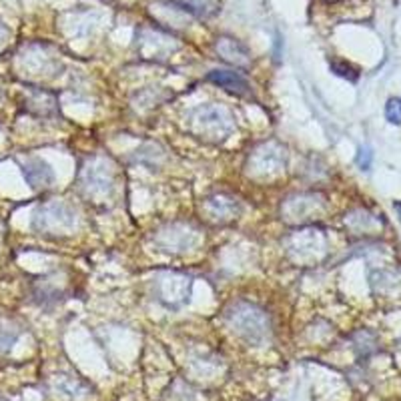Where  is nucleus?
<instances>
[{
    "label": "nucleus",
    "instance_id": "1",
    "mask_svg": "<svg viewBox=\"0 0 401 401\" xmlns=\"http://www.w3.org/2000/svg\"><path fill=\"white\" fill-rule=\"evenodd\" d=\"M225 323L239 339L255 347L265 346L271 339V317L259 305L235 301L225 309Z\"/></svg>",
    "mask_w": 401,
    "mask_h": 401
},
{
    "label": "nucleus",
    "instance_id": "3",
    "mask_svg": "<svg viewBox=\"0 0 401 401\" xmlns=\"http://www.w3.org/2000/svg\"><path fill=\"white\" fill-rule=\"evenodd\" d=\"M32 227L44 235H70L79 227V213L69 203L55 199L37 209Z\"/></svg>",
    "mask_w": 401,
    "mask_h": 401
},
{
    "label": "nucleus",
    "instance_id": "4",
    "mask_svg": "<svg viewBox=\"0 0 401 401\" xmlns=\"http://www.w3.org/2000/svg\"><path fill=\"white\" fill-rule=\"evenodd\" d=\"M285 166H287V149L277 140H267L257 145L247 159V173L253 179H275L285 171Z\"/></svg>",
    "mask_w": 401,
    "mask_h": 401
},
{
    "label": "nucleus",
    "instance_id": "8",
    "mask_svg": "<svg viewBox=\"0 0 401 401\" xmlns=\"http://www.w3.org/2000/svg\"><path fill=\"white\" fill-rule=\"evenodd\" d=\"M285 251L295 263L317 261L325 251V237L317 229H299L287 237Z\"/></svg>",
    "mask_w": 401,
    "mask_h": 401
},
{
    "label": "nucleus",
    "instance_id": "18",
    "mask_svg": "<svg viewBox=\"0 0 401 401\" xmlns=\"http://www.w3.org/2000/svg\"><path fill=\"white\" fill-rule=\"evenodd\" d=\"M8 39H11V30H8V27H6L2 20H0V48H4V46H6Z\"/></svg>",
    "mask_w": 401,
    "mask_h": 401
},
{
    "label": "nucleus",
    "instance_id": "6",
    "mask_svg": "<svg viewBox=\"0 0 401 401\" xmlns=\"http://www.w3.org/2000/svg\"><path fill=\"white\" fill-rule=\"evenodd\" d=\"M193 279L185 273L165 271L155 279V297L165 307H180L191 297Z\"/></svg>",
    "mask_w": 401,
    "mask_h": 401
},
{
    "label": "nucleus",
    "instance_id": "14",
    "mask_svg": "<svg viewBox=\"0 0 401 401\" xmlns=\"http://www.w3.org/2000/svg\"><path fill=\"white\" fill-rule=\"evenodd\" d=\"M20 329L8 319H0V353L8 351L16 343Z\"/></svg>",
    "mask_w": 401,
    "mask_h": 401
},
{
    "label": "nucleus",
    "instance_id": "2",
    "mask_svg": "<svg viewBox=\"0 0 401 401\" xmlns=\"http://www.w3.org/2000/svg\"><path fill=\"white\" fill-rule=\"evenodd\" d=\"M187 131L207 143H223L233 135L235 119L221 105H203L185 117Z\"/></svg>",
    "mask_w": 401,
    "mask_h": 401
},
{
    "label": "nucleus",
    "instance_id": "15",
    "mask_svg": "<svg viewBox=\"0 0 401 401\" xmlns=\"http://www.w3.org/2000/svg\"><path fill=\"white\" fill-rule=\"evenodd\" d=\"M149 41H163L165 42L166 48H173V51L177 48V44L173 42V39H171V37H163V34H157V32H145L143 44H149ZM159 44H161V42H157V44H155V51H152L151 58H161V53H159Z\"/></svg>",
    "mask_w": 401,
    "mask_h": 401
},
{
    "label": "nucleus",
    "instance_id": "7",
    "mask_svg": "<svg viewBox=\"0 0 401 401\" xmlns=\"http://www.w3.org/2000/svg\"><path fill=\"white\" fill-rule=\"evenodd\" d=\"M81 189L86 197L93 199H109L114 189V171L109 161L93 159L83 169L81 175Z\"/></svg>",
    "mask_w": 401,
    "mask_h": 401
},
{
    "label": "nucleus",
    "instance_id": "10",
    "mask_svg": "<svg viewBox=\"0 0 401 401\" xmlns=\"http://www.w3.org/2000/svg\"><path fill=\"white\" fill-rule=\"evenodd\" d=\"M203 213L209 221L229 223L241 215V201L229 193H213L203 201Z\"/></svg>",
    "mask_w": 401,
    "mask_h": 401
},
{
    "label": "nucleus",
    "instance_id": "20",
    "mask_svg": "<svg viewBox=\"0 0 401 401\" xmlns=\"http://www.w3.org/2000/svg\"><path fill=\"white\" fill-rule=\"evenodd\" d=\"M397 211H400V213H401V205H397Z\"/></svg>",
    "mask_w": 401,
    "mask_h": 401
},
{
    "label": "nucleus",
    "instance_id": "12",
    "mask_svg": "<svg viewBox=\"0 0 401 401\" xmlns=\"http://www.w3.org/2000/svg\"><path fill=\"white\" fill-rule=\"evenodd\" d=\"M207 81L225 88L227 93H233L237 97H251L253 95L249 81L235 70H211L207 74Z\"/></svg>",
    "mask_w": 401,
    "mask_h": 401
},
{
    "label": "nucleus",
    "instance_id": "16",
    "mask_svg": "<svg viewBox=\"0 0 401 401\" xmlns=\"http://www.w3.org/2000/svg\"><path fill=\"white\" fill-rule=\"evenodd\" d=\"M386 119L391 125H401V98H389L386 105Z\"/></svg>",
    "mask_w": 401,
    "mask_h": 401
},
{
    "label": "nucleus",
    "instance_id": "9",
    "mask_svg": "<svg viewBox=\"0 0 401 401\" xmlns=\"http://www.w3.org/2000/svg\"><path fill=\"white\" fill-rule=\"evenodd\" d=\"M323 211V197L317 193H297L285 199L281 205L283 221L291 225H303L311 221L315 215Z\"/></svg>",
    "mask_w": 401,
    "mask_h": 401
},
{
    "label": "nucleus",
    "instance_id": "11",
    "mask_svg": "<svg viewBox=\"0 0 401 401\" xmlns=\"http://www.w3.org/2000/svg\"><path fill=\"white\" fill-rule=\"evenodd\" d=\"M215 51L225 63H229L233 67L245 69L251 65V51L247 48V44H243L233 37H219L215 42Z\"/></svg>",
    "mask_w": 401,
    "mask_h": 401
},
{
    "label": "nucleus",
    "instance_id": "5",
    "mask_svg": "<svg viewBox=\"0 0 401 401\" xmlns=\"http://www.w3.org/2000/svg\"><path fill=\"white\" fill-rule=\"evenodd\" d=\"M201 243V229L187 221L166 223L155 233V245L165 253H187Z\"/></svg>",
    "mask_w": 401,
    "mask_h": 401
},
{
    "label": "nucleus",
    "instance_id": "13",
    "mask_svg": "<svg viewBox=\"0 0 401 401\" xmlns=\"http://www.w3.org/2000/svg\"><path fill=\"white\" fill-rule=\"evenodd\" d=\"M22 175L32 189H48L55 183V171L42 159H28L22 163Z\"/></svg>",
    "mask_w": 401,
    "mask_h": 401
},
{
    "label": "nucleus",
    "instance_id": "19",
    "mask_svg": "<svg viewBox=\"0 0 401 401\" xmlns=\"http://www.w3.org/2000/svg\"><path fill=\"white\" fill-rule=\"evenodd\" d=\"M357 163H360L363 169H369V163H372V152L367 151H360V157H357Z\"/></svg>",
    "mask_w": 401,
    "mask_h": 401
},
{
    "label": "nucleus",
    "instance_id": "17",
    "mask_svg": "<svg viewBox=\"0 0 401 401\" xmlns=\"http://www.w3.org/2000/svg\"><path fill=\"white\" fill-rule=\"evenodd\" d=\"M331 69L335 70V74H339V77H346V79H349V81H355V79H357L355 70L351 69L349 65H346V63H333Z\"/></svg>",
    "mask_w": 401,
    "mask_h": 401
}]
</instances>
